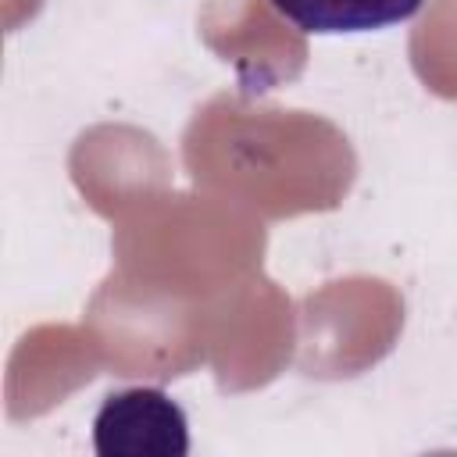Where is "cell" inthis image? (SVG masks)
<instances>
[{
	"mask_svg": "<svg viewBox=\"0 0 457 457\" xmlns=\"http://www.w3.org/2000/svg\"><path fill=\"white\" fill-rule=\"evenodd\" d=\"M93 450L100 457H186V411L157 386L114 389L93 418Z\"/></svg>",
	"mask_w": 457,
	"mask_h": 457,
	"instance_id": "cell-1",
	"label": "cell"
},
{
	"mask_svg": "<svg viewBox=\"0 0 457 457\" xmlns=\"http://www.w3.org/2000/svg\"><path fill=\"white\" fill-rule=\"evenodd\" d=\"M286 21L311 36L375 32L400 25L421 11L425 0H268Z\"/></svg>",
	"mask_w": 457,
	"mask_h": 457,
	"instance_id": "cell-2",
	"label": "cell"
}]
</instances>
